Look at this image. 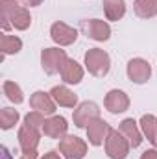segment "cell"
I'll list each match as a JSON object with an SVG mask.
<instances>
[{
	"mask_svg": "<svg viewBox=\"0 0 157 159\" xmlns=\"http://www.w3.org/2000/svg\"><path fill=\"white\" fill-rule=\"evenodd\" d=\"M0 7H2V28H4V32H7L9 28L20 30V32L30 28L32 15L17 0H0Z\"/></svg>",
	"mask_w": 157,
	"mask_h": 159,
	"instance_id": "1",
	"label": "cell"
},
{
	"mask_svg": "<svg viewBox=\"0 0 157 159\" xmlns=\"http://www.w3.org/2000/svg\"><path fill=\"white\" fill-rule=\"evenodd\" d=\"M83 63L85 69L96 78H104L111 69V57L102 48H89V52L83 57Z\"/></svg>",
	"mask_w": 157,
	"mask_h": 159,
	"instance_id": "2",
	"label": "cell"
},
{
	"mask_svg": "<svg viewBox=\"0 0 157 159\" xmlns=\"http://www.w3.org/2000/svg\"><path fill=\"white\" fill-rule=\"evenodd\" d=\"M104 144H105V154L109 159H126L131 150V144L124 137V133L120 129H113V128L109 129V135Z\"/></svg>",
	"mask_w": 157,
	"mask_h": 159,
	"instance_id": "3",
	"label": "cell"
},
{
	"mask_svg": "<svg viewBox=\"0 0 157 159\" xmlns=\"http://www.w3.org/2000/svg\"><path fill=\"white\" fill-rule=\"evenodd\" d=\"M67 59V52L61 48H44L41 52V67L48 76L61 72V67Z\"/></svg>",
	"mask_w": 157,
	"mask_h": 159,
	"instance_id": "4",
	"label": "cell"
},
{
	"mask_svg": "<svg viewBox=\"0 0 157 159\" xmlns=\"http://www.w3.org/2000/svg\"><path fill=\"white\" fill-rule=\"evenodd\" d=\"M59 154L63 159H83L87 156V143L78 135H65L59 139Z\"/></svg>",
	"mask_w": 157,
	"mask_h": 159,
	"instance_id": "5",
	"label": "cell"
},
{
	"mask_svg": "<svg viewBox=\"0 0 157 159\" xmlns=\"http://www.w3.org/2000/svg\"><path fill=\"white\" fill-rule=\"evenodd\" d=\"M81 32L92 41H107L111 37V26L105 20L100 19H89V20H81Z\"/></svg>",
	"mask_w": 157,
	"mask_h": 159,
	"instance_id": "6",
	"label": "cell"
},
{
	"mask_svg": "<svg viewBox=\"0 0 157 159\" xmlns=\"http://www.w3.org/2000/svg\"><path fill=\"white\" fill-rule=\"evenodd\" d=\"M19 146L22 150V154H30V152H37V146H39L41 141V131L34 126H28V124H22L19 128Z\"/></svg>",
	"mask_w": 157,
	"mask_h": 159,
	"instance_id": "7",
	"label": "cell"
},
{
	"mask_svg": "<svg viewBox=\"0 0 157 159\" xmlns=\"http://www.w3.org/2000/svg\"><path fill=\"white\" fill-rule=\"evenodd\" d=\"M50 37L59 46H70L78 39V30L65 24V22H61V20H57V22H54L50 26Z\"/></svg>",
	"mask_w": 157,
	"mask_h": 159,
	"instance_id": "8",
	"label": "cell"
},
{
	"mask_svg": "<svg viewBox=\"0 0 157 159\" xmlns=\"http://www.w3.org/2000/svg\"><path fill=\"white\" fill-rule=\"evenodd\" d=\"M126 72H128V78L131 80L133 83H146L150 76H152V67H150V63L146 61V59H142V57H133L129 63H128V69H126Z\"/></svg>",
	"mask_w": 157,
	"mask_h": 159,
	"instance_id": "9",
	"label": "cell"
},
{
	"mask_svg": "<svg viewBox=\"0 0 157 159\" xmlns=\"http://www.w3.org/2000/svg\"><path fill=\"white\" fill-rule=\"evenodd\" d=\"M98 117H100V109L94 102H81L72 113V120H74L76 128H87Z\"/></svg>",
	"mask_w": 157,
	"mask_h": 159,
	"instance_id": "10",
	"label": "cell"
},
{
	"mask_svg": "<svg viewBox=\"0 0 157 159\" xmlns=\"http://www.w3.org/2000/svg\"><path fill=\"white\" fill-rule=\"evenodd\" d=\"M104 106H105V109H107L109 113H113V115L124 113V111H128V107H129V96H128L124 91H120V89H111V91L105 94V98H104Z\"/></svg>",
	"mask_w": 157,
	"mask_h": 159,
	"instance_id": "11",
	"label": "cell"
},
{
	"mask_svg": "<svg viewBox=\"0 0 157 159\" xmlns=\"http://www.w3.org/2000/svg\"><path fill=\"white\" fill-rule=\"evenodd\" d=\"M109 129H111V126L104 119H100V117L94 119L87 126V139H89V143L92 146H102L105 143L107 135H109Z\"/></svg>",
	"mask_w": 157,
	"mask_h": 159,
	"instance_id": "12",
	"label": "cell"
},
{
	"mask_svg": "<svg viewBox=\"0 0 157 159\" xmlns=\"http://www.w3.org/2000/svg\"><path fill=\"white\" fill-rule=\"evenodd\" d=\"M30 106L34 111H39L43 115H54L56 113V100L52 98L50 93H44V91H35L30 96Z\"/></svg>",
	"mask_w": 157,
	"mask_h": 159,
	"instance_id": "13",
	"label": "cell"
},
{
	"mask_svg": "<svg viewBox=\"0 0 157 159\" xmlns=\"http://www.w3.org/2000/svg\"><path fill=\"white\" fill-rule=\"evenodd\" d=\"M69 131V124L65 117L54 115L50 119H46V122L43 124V133L50 139H63Z\"/></svg>",
	"mask_w": 157,
	"mask_h": 159,
	"instance_id": "14",
	"label": "cell"
},
{
	"mask_svg": "<svg viewBox=\"0 0 157 159\" xmlns=\"http://www.w3.org/2000/svg\"><path fill=\"white\" fill-rule=\"evenodd\" d=\"M61 80L65 81V83H69V85H76L79 83L81 80H83V67L79 65L76 59H67L65 63H63V67H61Z\"/></svg>",
	"mask_w": 157,
	"mask_h": 159,
	"instance_id": "15",
	"label": "cell"
},
{
	"mask_svg": "<svg viewBox=\"0 0 157 159\" xmlns=\"http://www.w3.org/2000/svg\"><path fill=\"white\" fill-rule=\"evenodd\" d=\"M118 129H120V131L124 133V137L129 141L131 148L141 146V143H142V129L137 126V122H135L133 119H124L122 122H120Z\"/></svg>",
	"mask_w": 157,
	"mask_h": 159,
	"instance_id": "16",
	"label": "cell"
},
{
	"mask_svg": "<svg viewBox=\"0 0 157 159\" xmlns=\"http://www.w3.org/2000/svg\"><path fill=\"white\" fill-rule=\"evenodd\" d=\"M50 94H52V98L56 100V104H59L61 107H76V104H78V96H76L69 87H65V85H56V87H52Z\"/></svg>",
	"mask_w": 157,
	"mask_h": 159,
	"instance_id": "17",
	"label": "cell"
},
{
	"mask_svg": "<svg viewBox=\"0 0 157 159\" xmlns=\"http://www.w3.org/2000/svg\"><path fill=\"white\" fill-rule=\"evenodd\" d=\"M104 13L107 20H120L126 15V2L124 0H102Z\"/></svg>",
	"mask_w": 157,
	"mask_h": 159,
	"instance_id": "18",
	"label": "cell"
},
{
	"mask_svg": "<svg viewBox=\"0 0 157 159\" xmlns=\"http://www.w3.org/2000/svg\"><path fill=\"white\" fill-rule=\"evenodd\" d=\"M139 124H141L142 135L157 148V117L155 115H142Z\"/></svg>",
	"mask_w": 157,
	"mask_h": 159,
	"instance_id": "19",
	"label": "cell"
},
{
	"mask_svg": "<svg viewBox=\"0 0 157 159\" xmlns=\"http://www.w3.org/2000/svg\"><path fill=\"white\" fill-rule=\"evenodd\" d=\"M0 48H2V56H11V54H19L22 50V41L17 35H9V34H2L0 37Z\"/></svg>",
	"mask_w": 157,
	"mask_h": 159,
	"instance_id": "20",
	"label": "cell"
},
{
	"mask_svg": "<svg viewBox=\"0 0 157 159\" xmlns=\"http://www.w3.org/2000/svg\"><path fill=\"white\" fill-rule=\"evenodd\" d=\"M133 11L141 19H152L157 15V0H135Z\"/></svg>",
	"mask_w": 157,
	"mask_h": 159,
	"instance_id": "21",
	"label": "cell"
},
{
	"mask_svg": "<svg viewBox=\"0 0 157 159\" xmlns=\"http://www.w3.org/2000/svg\"><path fill=\"white\" fill-rule=\"evenodd\" d=\"M2 89H4V94H6V98H7L9 102H13V104H22V102H24L22 89H20L15 81H9V80L4 81Z\"/></svg>",
	"mask_w": 157,
	"mask_h": 159,
	"instance_id": "22",
	"label": "cell"
},
{
	"mask_svg": "<svg viewBox=\"0 0 157 159\" xmlns=\"http://www.w3.org/2000/svg\"><path fill=\"white\" fill-rule=\"evenodd\" d=\"M19 122V111L11 107H4L0 111V128L2 129H11Z\"/></svg>",
	"mask_w": 157,
	"mask_h": 159,
	"instance_id": "23",
	"label": "cell"
},
{
	"mask_svg": "<svg viewBox=\"0 0 157 159\" xmlns=\"http://www.w3.org/2000/svg\"><path fill=\"white\" fill-rule=\"evenodd\" d=\"M46 122L44 119V115L39 113V111H32V113H28L26 117H24V124H28V126H34V128H37V129H43V124Z\"/></svg>",
	"mask_w": 157,
	"mask_h": 159,
	"instance_id": "24",
	"label": "cell"
},
{
	"mask_svg": "<svg viewBox=\"0 0 157 159\" xmlns=\"http://www.w3.org/2000/svg\"><path fill=\"white\" fill-rule=\"evenodd\" d=\"M141 159H157V148H152V150H146Z\"/></svg>",
	"mask_w": 157,
	"mask_h": 159,
	"instance_id": "25",
	"label": "cell"
},
{
	"mask_svg": "<svg viewBox=\"0 0 157 159\" xmlns=\"http://www.w3.org/2000/svg\"><path fill=\"white\" fill-rule=\"evenodd\" d=\"M41 159H63V157H61L57 152H54V150H52V152H46V154H44Z\"/></svg>",
	"mask_w": 157,
	"mask_h": 159,
	"instance_id": "26",
	"label": "cell"
},
{
	"mask_svg": "<svg viewBox=\"0 0 157 159\" xmlns=\"http://www.w3.org/2000/svg\"><path fill=\"white\" fill-rule=\"evenodd\" d=\"M44 0H22L24 6H30V7H35V6H41Z\"/></svg>",
	"mask_w": 157,
	"mask_h": 159,
	"instance_id": "27",
	"label": "cell"
},
{
	"mask_svg": "<svg viewBox=\"0 0 157 159\" xmlns=\"http://www.w3.org/2000/svg\"><path fill=\"white\" fill-rule=\"evenodd\" d=\"M0 152H2V159H13V157H11V154H9V150H7L6 146H2V148H0Z\"/></svg>",
	"mask_w": 157,
	"mask_h": 159,
	"instance_id": "28",
	"label": "cell"
},
{
	"mask_svg": "<svg viewBox=\"0 0 157 159\" xmlns=\"http://www.w3.org/2000/svg\"><path fill=\"white\" fill-rule=\"evenodd\" d=\"M20 159H37V152H30V154H22Z\"/></svg>",
	"mask_w": 157,
	"mask_h": 159,
	"instance_id": "29",
	"label": "cell"
}]
</instances>
